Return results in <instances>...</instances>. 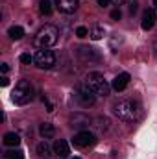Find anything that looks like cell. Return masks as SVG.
<instances>
[{
  "mask_svg": "<svg viewBox=\"0 0 157 159\" xmlns=\"http://www.w3.org/2000/svg\"><path fill=\"white\" fill-rule=\"evenodd\" d=\"M113 113L124 122H135L141 119V104L135 100H120L113 104Z\"/></svg>",
  "mask_w": 157,
  "mask_h": 159,
  "instance_id": "obj_1",
  "label": "cell"
},
{
  "mask_svg": "<svg viewBox=\"0 0 157 159\" xmlns=\"http://www.w3.org/2000/svg\"><path fill=\"white\" fill-rule=\"evenodd\" d=\"M57 37H59V30L52 24H44L41 26L34 37V44L37 48H50L57 43Z\"/></svg>",
  "mask_w": 157,
  "mask_h": 159,
  "instance_id": "obj_2",
  "label": "cell"
},
{
  "mask_svg": "<svg viewBox=\"0 0 157 159\" xmlns=\"http://www.w3.org/2000/svg\"><path fill=\"white\" fill-rule=\"evenodd\" d=\"M11 100L17 106H26L28 102L34 100V85L28 80H20L11 93Z\"/></svg>",
  "mask_w": 157,
  "mask_h": 159,
  "instance_id": "obj_3",
  "label": "cell"
},
{
  "mask_svg": "<svg viewBox=\"0 0 157 159\" xmlns=\"http://www.w3.org/2000/svg\"><path fill=\"white\" fill-rule=\"evenodd\" d=\"M85 83L96 93V96H107L109 91H111V85L107 83V80L100 72H89L87 78H85Z\"/></svg>",
  "mask_w": 157,
  "mask_h": 159,
  "instance_id": "obj_4",
  "label": "cell"
},
{
  "mask_svg": "<svg viewBox=\"0 0 157 159\" xmlns=\"http://www.w3.org/2000/svg\"><path fill=\"white\" fill-rule=\"evenodd\" d=\"M76 98H78V102L83 107H91V106H94V102H96V93H94L87 83H79L78 91H76Z\"/></svg>",
  "mask_w": 157,
  "mask_h": 159,
  "instance_id": "obj_5",
  "label": "cell"
},
{
  "mask_svg": "<svg viewBox=\"0 0 157 159\" xmlns=\"http://www.w3.org/2000/svg\"><path fill=\"white\" fill-rule=\"evenodd\" d=\"M34 61H35V65L39 69H52L56 65V54L52 50H48V48H41V50L35 52Z\"/></svg>",
  "mask_w": 157,
  "mask_h": 159,
  "instance_id": "obj_6",
  "label": "cell"
},
{
  "mask_svg": "<svg viewBox=\"0 0 157 159\" xmlns=\"http://www.w3.org/2000/svg\"><path fill=\"white\" fill-rule=\"evenodd\" d=\"M72 143H74L78 148H89V146H92V144L96 143V137H94V133H91L89 129H81V131H78V133L74 135Z\"/></svg>",
  "mask_w": 157,
  "mask_h": 159,
  "instance_id": "obj_7",
  "label": "cell"
},
{
  "mask_svg": "<svg viewBox=\"0 0 157 159\" xmlns=\"http://www.w3.org/2000/svg\"><path fill=\"white\" fill-rule=\"evenodd\" d=\"M78 57L81 61H89V63H96V61H100L102 59V56H100V52L96 50V48H92V46H79L78 48Z\"/></svg>",
  "mask_w": 157,
  "mask_h": 159,
  "instance_id": "obj_8",
  "label": "cell"
},
{
  "mask_svg": "<svg viewBox=\"0 0 157 159\" xmlns=\"http://www.w3.org/2000/svg\"><path fill=\"white\" fill-rule=\"evenodd\" d=\"M56 6L61 13H74L79 6V0H56Z\"/></svg>",
  "mask_w": 157,
  "mask_h": 159,
  "instance_id": "obj_9",
  "label": "cell"
},
{
  "mask_svg": "<svg viewBox=\"0 0 157 159\" xmlns=\"http://www.w3.org/2000/svg\"><path fill=\"white\" fill-rule=\"evenodd\" d=\"M157 17H155V9H146L144 13H142V22H141V26H142V30H152L154 28V24H155Z\"/></svg>",
  "mask_w": 157,
  "mask_h": 159,
  "instance_id": "obj_10",
  "label": "cell"
},
{
  "mask_svg": "<svg viewBox=\"0 0 157 159\" xmlns=\"http://www.w3.org/2000/svg\"><path fill=\"white\" fill-rule=\"evenodd\" d=\"M128 83H129V74H128V72H122V74L115 76V80L111 81V87H113L115 91H124V89L128 87Z\"/></svg>",
  "mask_w": 157,
  "mask_h": 159,
  "instance_id": "obj_11",
  "label": "cell"
},
{
  "mask_svg": "<svg viewBox=\"0 0 157 159\" xmlns=\"http://www.w3.org/2000/svg\"><path fill=\"white\" fill-rule=\"evenodd\" d=\"M54 152L59 156V157H69V154H70V150H69V143L67 141H63V139H59V141H56V144H54Z\"/></svg>",
  "mask_w": 157,
  "mask_h": 159,
  "instance_id": "obj_12",
  "label": "cell"
},
{
  "mask_svg": "<svg viewBox=\"0 0 157 159\" xmlns=\"http://www.w3.org/2000/svg\"><path fill=\"white\" fill-rule=\"evenodd\" d=\"M39 133L44 139H52V137L56 135V128H54V124H50V122H43L39 126Z\"/></svg>",
  "mask_w": 157,
  "mask_h": 159,
  "instance_id": "obj_13",
  "label": "cell"
},
{
  "mask_svg": "<svg viewBox=\"0 0 157 159\" xmlns=\"http://www.w3.org/2000/svg\"><path fill=\"white\" fill-rule=\"evenodd\" d=\"M89 117H85V115H81V113H76L72 119H70V124L74 126V128H87L89 126Z\"/></svg>",
  "mask_w": 157,
  "mask_h": 159,
  "instance_id": "obj_14",
  "label": "cell"
},
{
  "mask_svg": "<svg viewBox=\"0 0 157 159\" xmlns=\"http://www.w3.org/2000/svg\"><path fill=\"white\" fill-rule=\"evenodd\" d=\"M37 156L39 157H50L52 156V146L46 143V139L41 141L39 144H37Z\"/></svg>",
  "mask_w": 157,
  "mask_h": 159,
  "instance_id": "obj_15",
  "label": "cell"
},
{
  "mask_svg": "<svg viewBox=\"0 0 157 159\" xmlns=\"http://www.w3.org/2000/svg\"><path fill=\"white\" fill-rule=\"evenodd\" d=\"M4 144H6V146H19V144H20L19 133H6V135H4Z\"/></svg>",
  "mask_w": 157,
  "mask_h": 159,
  "instance_id": "obj_16",
  "label": "cell"
},
{
  "mask_svg": "<svg viewBox=\"0 0 157 159\" xmlns=\"http://www.w3.org/2000/svg\"><path fill=\"white\" fill-rule=\"evenodd\" d=\"M92 122H94L92 126H94L98 131H107V129H109V119H105V117H96Z\"/></svg>",
  "mask_w": 157,
  "mask_h": 159,
  "instance_id": "obj_17",
  "label": "cell"
},
{
  "mask_svg": "<svg viewBox=\"0 0 157 159\" xmlns=\"http://www.w3.org/2000/svg\"><path fill=\"white\" fill-rule=\"evenodd\" d=\"M7 35L13 41L22 39V37H24V28H22V26H11V28L7 30Z\"/></svg>",
  "mask_w": 157,
  "mask_h": 159,
  "instance_id": "obj_18",
  "label": "cell"
},
{
  "mask_svg": "<svg viewBox=\"0 0 157 159\" xmlns=\"http://www.w3.org/2000/svg\"><path fill=\"white\" fill-rule=\"evenodd\" d=\"M39 11L43 15H50L52 13V2L50 0H39Z\"/></svg>",
  "mask_w": 157,
  "mask_h": 159,
  "instance_id": "obj_19",
  "label": "cell"
},
{
  "mask_svg": "<svg viewBox=\"0 0 157 159\" xmlns=\"http://www.w3.org/2000/svg\"><path fill=\"white\" fill-rule=\"evenodd\" d=\"M4 157L6 159H24V152L22 150H7L6 154H4Z\"/></svg>",
  "mask_w": 157,
  "mask_h": 159,
  "instance_id": "obj_20",
  "label": "cell"
},
{
  "mask_svg": "<svg viewBox=\"0 0 157 159\" xmlns=\"http://www.w3.org/2000/svg\"><path fill=\"white\" fill-rule=\"evenodd\" d=\"M91 37H92L94 41L102 39V37H104V28H100V26H94V28L91 30Z\"/></svg>",
  "mask_w": 157,
  "mask_h": 159,
  "instance_id": "obj_21",
  "label": "cell"
},
{
  "mask_svg": "<svg viewBox=\"0 0 157 159\" xmlns=\"http://www.w3.org/2000/svg\"><path fill=\"white\" fill-rule=\"evenodd\" d=\"M76 35H78L79 39H83V37H87V35H89V30H87L85 26H79L78 30H76Z\"/></svg>",
  "mask_w": 157,
  "mask_h": 159,
  "instance_id": "obj_22",
  "label": "cell"
},
{
  "mask_svg": "<svg viewBox=\"0 0 157 159\" xmlns=\"http://www.w3.org/2000/svg\"><path fill=\"white\" fill-rule=\"evenodd\" d=\"M20 61H22L24 65H30V63L34 61V57H32L30 54H22V56H20Z\"/></svg>",
  "mask_w": 157,
  "mask_h": 159,
  "instance_id": "obj_23",
  "label": "cell"
},
{
  "mask_svg": "<svg viewBox=\"0 0 157 159\" xmlns=\"http://www.w3.org/2000/svg\"><path fill=\"white\" fill-rule=\"evenodd\" d=\"M111 19H113V20H120V19H122V11H120V9H113V11H111Z\"/></svg>",
  "mask_w": 157,
  "mask_h": 159,
  "instance_id": "obj_24",
  "label": "cell"
},
{
  "mask_svg": "<svg viewBox=\"0 0 157 159\" xmlns=\"http://www.w3.org/2000/svg\"><path fill=\"white\" fill-rule=\"evenodd\" d=\"M137 9H139V4H137V2H131V4H129V13L133 15V13H137Z\"/></svg>",
  "mask_w": 157,
  "mask_h": 159,
  "instance_id": "obj_25",
  "label": "cell"
},
{
  "mask_svg": "<svg viewBox=\"0 0 157 159\" xmlns=\"http://www.w3.org/2000/svg\"><path fill=\"white\" fill-rule=\"evenodd\" d=\"M98 2V6H102V7H109L111 6V0H96Z\"/></svg>",
  "mask_w": 157,
  "mask_h": 159,
  "instance_id": "obj_26",
  "label": "cell"
},
{
  "mask_svg": "<svg viewBox=\"0 0 157 159\" xmlns=\"http://www.w3.org/2000/svg\"><path fill=\"white\" fill-rule=\"evenodd\" d=\"M0 83H2V87H6V85H7V83H9V78H7V76H6V74H4V76H2V78H0Z\"/></svg>",
  "mask_w": 157,
  "mask_h": 159,
  "instance_id": "obj_27",
  "label": "cell"
},
{
  "mask_svg": "<svg viewBox=\"0 0 157 159\" xmlns=\"http://www.w3.org/2000/svg\"><path fill=\"white\" fill-rule=\"evenodd\" d=\"M0 70H2V74H6V72L9 70V67H7V63H2V65H0Z\"/></svg>",
  "mask_w": 157,
  "mask_h": 159,
  "instance_id": "obj_28",
  "label": "cell"
},
{
  "mask_svg": "<svg viewBox=\"0 0 157 159\" xmlns=\"http://www.w3.org/2000/svg\"><path fill=\"white\" fill-rule=\"evenodd\" d=\"M111 2H115V4H126L128 0H111Z\"/></svg>",
  "mask_w": 157,
  "mask_h": 159,
  "instance_id": "obj_29",
  "label": "cell"
},
{
  "mask_svg": "<svg viewBox=\"0 0 157 159\" xmlns=\"http://www.w3.org/2000/svg\"><path fill=\"white\" fill-rule=\"evenodd\" d=\"M154 50H155V56H157V41H155V44H154Z\"/></svg>",
  "mask_w": 157,
  "mask_h": 159,
  "instance_id": "obj_30",
  "label": "cell"
},
{
  "mask_svg": "<svg viewBox=\"0 0 157 159\" xmlns=\"http://www.w3.org/2000/svg\"><path fill=\"white\" fill-rule=\"evenodd\" d=\"M154 6H155V9H157V0H154Z\"/></svg>",
  "mask_w": 157,
  "mask_h": 159,
  "instance_id": "obj_31",
  "label": "cell"
},
{
  "mask_svg": "<svg viewBox=\"0 0 157 159\" xmlns=\"http://www.w3.org/2000/svg\"><path fill=\"white\" fill-rule=\"evenodd\" d=\"M72 159H79V157H72Z\"/></svg>",
  "mask_w": 157,
  "mask_h": 159,
  "instance_id": "obj_32",
  "label": "cell"
}]
</instances>
